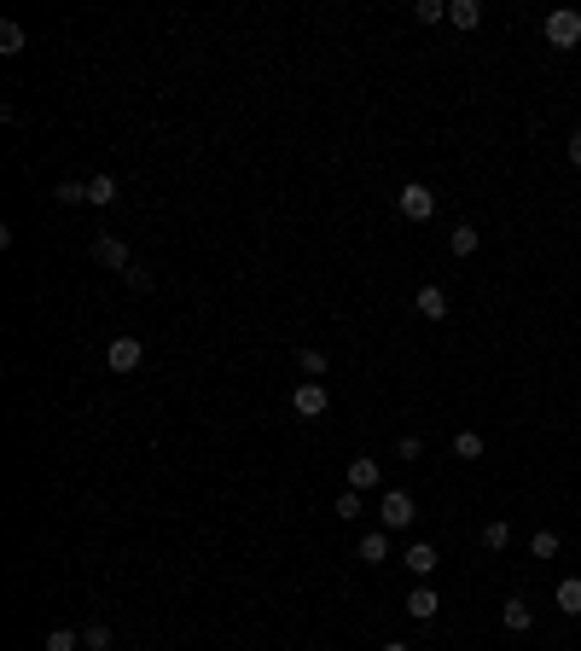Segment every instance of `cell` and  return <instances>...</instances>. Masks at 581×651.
I'll return each mask as SVG.
<instances>
[{
  "label": "cell",
  "instance_id": "1",
  "mask_svg": "<svg viewBox=\"0 0 581 651\" xmlns=\"http://www.w3.org/2000/svg\"><path fill=\"white\" fill-rule=\"evenodd\" d=\"M541 30H547V47H559V53H570V47L581 41V12H576V6H552Z\"/></svg>",
  "mask_w": 581,
  "mask_h": 651
},
{
  "label": "cell",
  "instance_id": "2",
  "mask_svg": "<svg viewBox=\"0 0 581 651\" xmlns=\"http://www.w3.org/2000/svg\"><path fill=\"white\" fill-rule=\"evenodd\" d=\"M418 518V506H413V495L407 488H384V500H378V530H407V523Z\"/></svg>",
  "mask_w": 581,
  "mask_h": 651
},
{
  "label": "cell",
  "instance_id": "3",
  "mask_svg": "<svg viewBox=\"0 0 581 651\" xmlns=\"http://www.w3.org/2000/svg\"><path fill=\"white\" fill-rule=\"evenodd\" d=\"M326 408H331V396H326V384H314V378H303V384L291 390V413L296 419H326Z\"/></svg>",
  "mask_w": 581,
  "mask_h": 651
},
{
  "label": "cell",
  "instance_id": "4",
  "mask_svg": "<svg viewBox=\"0 0 581 651\" xmlns=\"http://www.w3.org/2000/svg\"><path fill=\"white\" fill-rule=\"evenodd\" d=\"M140 361H145V343L140 338H110V349H105L110 373H140Z\"/></svg>",
  "mask_w": 581,
  "mask_h": 651
},
{
  "label": "cell",
  "instance_id": "5",
  "mask_svg": "<svg viewBox=\"0 0 581 651\" xmlns=\"http://www.w3.org/2000/svg\"><path fill=\"white\" fill-rule=\"evenodd\" d=\"M395 204H401V216H407V221H430V216H436V192L418 187V180H407Z\"/></svg>",
  "mask_w": 581,
  "mask_h": 651
},
{
  "label": "cell",
  "instance_id": "6",
  "mask_svg": "<svg viewBox=\"0 0 581 651\" xmlns=\"http://www.w3.org/2000/svg\"><path fill=\"white\" fill-rule=\"evenodd\" d=\"M93 262H99V268H117V274H128L134 256H128V244H122L117 233H99V239H93Z\"/></svg>",
  "mask_w": 581,
  "mask_h": 651
},
{
  "label": "cell",
  "instance_id": "7",
  "mask_svg": "<svg viewBox=\"0 0 581 651\" xmlns=\"http://www.w3.org/2000/svg\"><path fill=\"white\" fill-rule=\"evenodd\" d=\"M343 477H349V488H355V495H366V488H378V483H384V465H378V460H366V453H355Z\"/></svg>",
  "mask_w": 581,
  "mask_h": 651
},
{
  "label": "cell",
  "instance_id": "8",
  "mask_svg": "<svg viewBox=\"0 0 581 651\" xmlns=\"http://www.w3.org/2000/svg\"><path fill=\"white\" fill-rule=\"evenodd\" d=\"M413 309L425 314V321H448V291H442V286H418Z\"/></svg>",
  "mask_w": 581,
  "mask_h": 651
},
{
  "label": "cell",
  "instance_id": "9",
  "mask_svg": "<svg viewBox=\"0 0 581 651\" xmlns=\"http://www.w3.org/2000/svg\"><path fill=\"white\" fill-rule=\"evenodd\" d=\"M500 622H506V634H529V629H535L529 599H506V605H500Z\"/></svg>",
  "mask_w": 581,
  "mask_h": 651
},
{
  "label": "cell",
  "instance_id": "10",
  "mask_svg": "<svg viewBox=\"0 0 581 651\" xmlns=\"http://www.w3.org/2000/svg\"><path fill=\"white\" fill-rule=\"evenodd\" d=\"M436 611H442L436 587H413V594H407V617H413V622H430Z\"/></svg>",
  "mask_w": 581,
  "mask_h": 651
},
{
  "label": "cell",
  "instance_id": "11",
  "mask_svg": "<svg viewBox=\"0 0 581 651\" xmlns=\"http://www.w3.org/2000/svg\"><path fill=\"white\" fill-rule=\"evenodd\" d=\"M401 559H407V570H413V576H430V570H436V564H442V552L430 547V541H413V547L401 552Z\"/></svg>",
  "mask_w": 581,
  "mask_h": 651
},
{
  "label": "cell",
  "instance_id": "12",
  "mask_svg": "<svg viewBox=\"0 0 581 651\" xmlns=\"http://www.w3.org/2000/svg\"><path fill=\"white\" fill-rule=\"evenodd\" d=\"M355 559H361V564H384V559H390V530H366Z\"/></svg>",
  "mask_w": 581,
  "mask_h": 651
},
{
  "label": "cell",
  "instance_id": "13",
  "mask_svg": "<svg viewBox=\"0 0 581 651\" xmlns=\"http://www.w3.org/2000/svg\"><path fill=\"white\" fill-rule=\"evenodd\" d=\"M552 605H559L564 617H581V576H564L559 594H552Z\"/></svg>",
  "mask_w": 581,
  "mask_h": 651
},
{
  "label": "cell",
  "instance_id": "14",
  "mask_svg": "<svg viewBox=\"0 0 581 651\" xmlns=\"http://www.w3.org/2000/svg\"><path fill=\"white\" fill-rule=\"evenodd\" d=\"M448 18H453V30H477V23H483V6H477V0H453Z\"/></svg>",
  "mask_w": 581,
  "mask_h": 651
},
{
  "label": "cell",
  "instance_id": "15",
  "mask_svg": "<svg viewBox=\"0 0 581 651\" xmlns=\"http://www.w3.org/2000/svg\"><path fill=\"white\" fill-rule=\"evenodd\" d=\"M117 192H122L117 175H93L88 180V204H117Z\"/></svg>",
  "mask_w": 581,
  "mask_h": 651
},
{
  "label": "cell",
  "instance_id": "16",
  "mask_svg": "<svg viewBox=\"0 0 581 651\" xmlns=\"http://www.w3.org/2000/svg\"><path fill=\"white\" fill-rule=\"evenodd\" d=\"M483 547H489V552H506V547H512V523H506V518L483 523Z\"/></svg>",
  "mask_w": 581,
  "mask_h": 651
},
{
  "label": "cell",
  "instance_id": "17",
  "mask_svg": "<svg viewBox=\"0 0 581 651\" xmlns=\"http://www.w3.org/2000/svg\"><path fill=\"white\" fill-rule=\"evenodd\" d=\"M0 53H6V58H18V53H23V23H18V18L0 23Z\"/></svg>",
  "mask_w": 581,
  "mask_h": 651
},
{
  "label": "cell",
  "instance_id": "18",
  "mask_svg": "<svg viewBox=\"0 0 581 651\" xmlns=\"http://www.w3.org/2000/svg\"><path fill=\"white\" fill-rule=\"evenodd\" d=\"M477 244H483V233H477V227H453V233H448V251H453V256H471Z\"/></svg>",
  "mask_w": 581,
  "mask_h": 651
},
{
  "label": "cell",
  "instance_id": "19",
  "mask_svg": "<svg viewBox=\"0 0 581 651\" xmlns=\"http://www.w3.org/2000/svg\"><path fill=\"white\" fill-rule=\"evenodd\" d=\"M453 453H460V460H483V436L477 431H453Z\"/></svg>",
  "mask_w": 581,
  "mask_h": 651
},
{
  "label": "cell",
  "instance_id": "20",
  "mask_svg": "<svg viewBox=\"0 0 581 651\" xmlns=\"http://www.w3.org/2000/svg\"><path fill=\"white\" fill-rule=\"evenodd\" d=\"M53 198H58V204H88V180H58Z\"/></svg>",
  "mask_w": 581,
  "mask_h": 651
},
{
  "label": "cell",
  "instance_id": "21",
  "mask_svg": "<svg viewBox=\"0 0 581 651\" xmlns=\"http://www.w3.org/2000/svg\"><path fill=\"white\" fill-rule=\"evenodd\" d=\"M82 646L88 651H110V622H88V629H82Z\"/></svg>",
  "mask_w": 581,
  "mask_h": 651
},
{
  "label": "cell",
  "instance_id": "22",
  "mask_svg": "<svg viewBox=\"0 0 581 651\" xmlns=\"http://www.w3.org/2000/svg\"><path fill=\"white\" fill-rule=\"evenodd\" d=\"M331 512H338L343 523H355V518H361L366 506H361V495H355V488H343V495H338V506H331Z\"/></svg>",
  "mask_w": 581,
  "mask_h": 651
},
{
  "label": "cell",
  "instance_id": "23",
  "mask_svg": "<svg viewBox=\"0 0 581 651\" xmlns=\"http://www.w3.org/2000/svg\"><path fill=\"white\" fill-rule=\"evenodd\" d=\"M529 552H535V559H559V535H552V530H535V535H529Z\"/></svg>",
  "mask_w": 581,
  "mask_h": 651
},
{
  "label": "cell",
  "instance_id": "24",
  "mask_svg": "<svg viewBox=\"0 0 581 651\" xmlns=\"http://www.w3.org/2000/svg\"><path fill=\"white\" fill-rule=\"evenodd\" d=\"M76 646H82V634H76V629H53L41 651H76Z\"/></svg>",
  "mask_w": 581,
  "mask_h": 651
},
{
  "label": "cell",
  "instance_id": "25",
  "mask_svg": "<svg viewBox=\"0 0 581 651\" xmlns=\"http://www.w3.org/2000/svg\"><path fill=\"white\" fill-rule=\"evenodd\" d=\"M413 18H418V23H442V18H448V6H442V0H418Z\"/></svg>",
  "mask_w": 581,
  "mask_h": 651
},
{
  "label": "cell",
  "instance_id": "26",
  "mask_svg": "<svg viewBox=\"0 0 581 651\" xmlns=\"http://www.w3.org/2000/svg\"><path fill=\"white\" fill-rule=\"evenodd\" d=\"M296 366H303V373L320 384V373H326V355H320V349H303V355H296Z\"/></svg>",
  "mask_w": 581,
  "mask_h": 651
},
{
  "label": "cell",
  "instance_id": "27",
  "mask_svg": "<svg viewBox=\"0 0 581 651\" xmlns=\"http://www.w3.org/2000/svg\"><path fill=\"white\" fill-rule=\"evenodd\" d=\"M122 279H128L134 291H152V286H157V279H152V268H140V262H134V268H128V274H122Z\"/></svg>",
  "mask_w": 581,
  "mask_h": 651
},
{
  "label": "cell",
  "instance_id": "28",
  "mask_svg": "<svg viewBox=\"0 0 581 651\" xmlns=\"http://www.w3.org/2000/svg\"><path fill=\"white\" fill-rule=\"evenodd\" d=\"M395 453H401V460H418V453H425V442H418V436H401V442H395Z\"/></svg>",
  "mask_w": 581,
  "mask_h": 651
},
{
  "label": "cell",
  "instance_id": "29",
  "mask_svg": "<svg viewBox=\"0 0 581 651\" xmlns=\"http://www.w3.org/2000/svg\"><path fill=\"white\" fill-rule=\"evenodd\" d=\"M564 152H570V163H576V169H581V128H576V134H570V145H564Z\"/></svg>",
  "mask_w": 581,
  "mask_h": 651
},
{
  "label": "cell",
  "instance_id": "30",
  "mask_svg": "<svg viewBox=\"0 0 581 651\" xmlns=\"http://www.w3.org/2000/svg\"><path fill=\"white\" fill-rule=\"evenodd\" d=\"M384 651H407V646H401V640H390V646H384Z\"/></svg>",
  "mask_w": 581,
  "mask_h": 651
}]
</instances>
